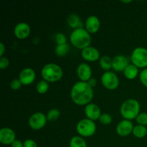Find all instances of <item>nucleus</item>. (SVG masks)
Segmentation results:
<instances>
[{
	"label": "nucleus",
	"instance_id": "1",
	"mask_svg": "<svg viewBox=\"0 0 147 147\" xmlns=\"http://www.w3.org/2000/svg\"><path fill=\"white\" fill-rule=\"evenodd\" d=\"M70 97L76 105L86 106L90 103L93 98V88L87 82H77L72 87Z\"/></svg>",
	"mask_w": 147,
	"mask_h": 147
},
{
	"label": "nucleus",
	"instance_id": "2",
	"mask_svg": "<svg viewBox=\"0 0 147 147\" xmlns=\"http://www.w3.org/2000/svg\"><path fill=\"white\" fill-rule=\"evenodd\" d=\"M71 44L78 49H83L89 47L91 43V36L90 33L84 28L76 29L71 32L70 36Z\"/></svg>",
	"mask_w": 147,
	"mask_h": 147
},
{
	"label": "nucleus",
	"instance_id": "3",
	"mask_svg": "<svg viewBox=\"0 0 147 147\" xmlns=\"http://www.w3.org/2000/svg\"><path fill=\"white\" fill-rule=\"evenodd\" d=\"M140 103L134 98H129L123 102L120 108V113L122 117L126 120L136 119L140 113Z\"/></svg>",
	"mask_w": 147,
	"mask_h": 147
},
{
	"label": "nucleus",
	"instance_id": "4",
	"mask_svg": "<svg viewBox=\"0 0 147 147\" xmlns=\"http://www.w3.org/2000/svg\"><path fill=\"white\" fill-rule=\"evenodd\" d=\"M41 75L43 80L48 83H55L62 78L63 70L60 66L55 63H48L42 68Z\"/></svg>",
	"mask_w": 147,
	"mask_h": 147
},
{
	"label": "nucleus",
	"instance_id": "5",
	"mask_svg": "<svg viewBox=\"0 0 147 147\" xmlns=\"http://www.w3.org/2000/svg\"><path fill=\"white\" fill-rule=\"evenodd\" d=\"M76 130L82 137H90L96 131V125L93 121L83 119L79 121L76 126Z\"/></svg>",
	"mask_w": 147,
	"mask_h": 147
},
{
	"label": "nucleus",
	"instance_id": "6",
	"mask_svg": "<svg viewBox=\"0 0 147 147\" xmlns=\"http://www.w3.org/2000/svg\"><path fill=\"white\" fill-rule=\"evenodd\" d=\"M132 64L139 68H146L147 67V49L138 47L133 50L131 55Z\"/></svg>",
	"mask_w": 147,
	"mask_h": 147
},
{
	"label": "nucleus",
	"instance_id": "7",
	"mask_svg": "<svg viewBox=\"0 0 147 147\" xmlns=\"http://www.w3.org/2000/svg\"><path fill=\"white\" fill-rule=\"evenodd\" d=\"M102 85L109 90H114L119 86L118 76L112 71L105 72L100 78Z\"/></svg>",
	"mask_w": 147,
	"mask_h": 147
},
{
	"label": "nucleus",
	"instance_id": "8",
	"mask_svg": "<svg viewBox=\"0 0 147 147\" xmlns=\"http://www.w3.org/2000/svg\"><path fill=\"white\" fill-rule=\"evenodd\" d=\"M47 116L41 112H37L31 115L28 121L30 127L33 130H40L42 129L47 123Z\"/></svg>",
	"mask_w": 147,
	"mask_h": 147
},
{
	"label": "nucleus",
	"instance_id": "9",
	"mask_svg": "<svg viewBox=\"0 0 147 147\" xmlns=\"http://www.w3.org/2000/svg\"><path fill=\"white\" fill-rule=\"evenodd\" d=\"M15 138V132L10 128L4 127L0 129V142L2 144H11L16 140Z\"/></svg>",
	"mask_w": 147,
	"mask_h": 147
},
{
	"label": "nucleus",
	"instance_id": "10",
	"mask_svg": "<svg viewBox=\"0 0 147 147\" xmlns=\"http://www.w3.org/2000/svg\"><path fill=\"white\" fill-rule=\"evenodd\" d=\"M36 78V73L31 67H26L20 72L19 75V79L22 84L24 86L30 85L34 82Z\"/></svg>",
	"mask_w": 147,
	"mask_h": 147
},
{
	"label": "nucleus",
	"instance_id": "11",
	"mask_svg": "<svg viewBox=\"0 0 147 147\" xmlns=\"http://www.w3.org/2000/svg\"><path fill=\"white\" fill-rule=\"evenodd\" d=\"M129 65V60L127 57L123 55H116L112 59V68L117 72L124 71L126 67Z\"/></svg>",
	"mask_w": 147,
	"mask_h": 147
},
{
	"label": "nucleus",
	"instance_id": "12",
	"mask_svg": "<svg viewBox=\"0 0 147 147\" xmlns=\"http://www.w3.org/2000/svg\"><path fill=\"white\" fill-rule=\"evenodd\" d=\"M134 127L133 123L131 121L124 119L119 122L116 126V132L121 136H129L133 131Z\"/></svg>",
	"mask_w": 147,
	"mask_h": 147
},
{
	"label": "nucleus",
	"instance_id": "13",
	"mask_svg": "<svg viewBox=\"0 0 147 147\" xmlns=\"http://www.w3.org/2000/svg\"><path fill=\"white\" fill-rule=\"evenodd\" d=\"M85 114L87 119L91 121H96L100 119L101 116V111L98 106L94 103H89L85 107Z\"/></svg>",
	"mask_w": 147,
	"mask_h": 147
},
{
	"label": "nucleus",
	"instance_id": "14",
	"mask_svg": "<svg viewBox=\"0 0 147 147\" xmlns=\"http://www.w3.org/2000/svg\"><path fill=\"white\" fill-rule=\"evenodd\" d=\"M77 75L80 81L88 82L92 76V69L87 63H80L77 68Z\"/></svg>",
	"mask_w": 147,
	"mask_h": 147
},
{
	"label": "nucleus",
	"instance_id": "15",
	"mask_svg": "<svg viewBox=\"0 0 147 147\" xmlns=\"http://www.w3.org/2000/svg\"><path fill=\"white\" fill-rule=\"evenodd\" d=\"M30 31H31V29L27 23L20 22L14 27V33L16 37L20 40H23L29 37Z\"/></svg>",
	"mask_w": 147,
	"mask_h": 147
},
{
	"label": "nucleus",
	"instance_id": "16",
	"mask_svg": "<svg viewBox=\"0 0 147 147\" xmlns=\"http://www.w3.org/2000/svg\"><path fill=\"white\" fill-rule=\"evenodd\" d=\"M81 56L84 60L89 62H95L100 58L98 50L92 46H89L82 50Z\"/></svg>",
	"mask_w": 147,
	"mask_h": 147
},
{
	"label": "nucleus",
	"instance_id": "17",
	"mask_svg": "<svg viewBox=\"0 0 147 147\" xmlns=\"http://www.w3.org/2000/svg\"><path fill=\"white\" fill-rule=\"evenodd\" d=\"M86 30L89 33H96L100 28V20L96 16L90 15L86 20Z\"/></svg>",
	"mask_w": 147,
	"mask_h": 147
},
{
	"label": "nucleus",
	"instance_id": "18",
	"mask_svg": "<svg viewBox=\"0 0 147 147\" xmlns=\"http://www.w3.org/2000/svg\"><path fill=\"white\" fill-rule=\"evenodd\" d=\"M139 73V69L133 64H129L123 71V75L129 80H133L136 78Z\"/></svg>",
	"mask_w": 147,
	"mask_h": 147
},
{
	"label": "nucleus",
	"instance_id": "19",
	"mask_svg": "<svg viewBox=\"0 0 147 147\" xmlns=\"http://www.w3.org/2000/svg\"><path fill=\"white\" fill-rule=\"evenodd\" d=\"M67 23L69 26L74 30L83 27V23L80 17L76 14H71L67 18Z\"/></svg>",
	"mask_w": 147,
	"mask_h": 147
},
{
	"label": "nucleus",
	"instance_id": "20",
	"mask_svg": "<svg viewBox=\"0 0 147 147\" xmlns=\"http://www.w3.org/2000/svg\"><path fill=\"white\" fill-rule=\"evenodd\" d=\"M69 147H88L86 140L80 136H75L69 142Z\"/></svg>",
	"mask_w": 147,
	"mask_h": 147
},
{
	"label": "nucleus",
	"instance_id": "21",
	"mask_svg": "<svg viewBox=\"0 0 147 147\" xmlns=\"http://www.w3.org/2000/svg\"><path fill=\"white\" fill-rule=\"evenodd\" d=\"M132 134L135 137L138 139H142L147 135V129L145 126L138 124L134 127Z\"/></svg>",
	"mask_w": 147,
	"mask_h": 147
},
{
	"label": "nucleus",
	"instance_id": "22",
	"mask_svg": "<svg viewBox=\"0 0 147 147\" xmlns=\"http://www.w3.org/2000/svg\"><path fill=\"white\" fill-rule=\"evenodd\" d=\"M99 63L103 70L110 71V69L112 68V59L108 55H103L99 60Z\"/></svg>",
	"mask_w": 147,
	"mask_h": 147
},
{
	"label": "nucleus",
	"instance_id": "23",
	"mask_svg": "<svg viewBox=\"0 0 147 147\" xmlns=\"http://www.w3.org/2000/svg\"><path fill=\"white\" fill-rule=\"evenodd\" d=\"M69 50H70V47L68 44L65 43L63 45H57L55 49V53L59 57H63L68 53Z\"/></svg>",
	"mask_w": 147,
	"mask_h": 147
},
{
	"label": "nucleus",
	"instance_id": "24",
	"mask_svg": "<svg viewBox=\"0 0 147 147\" xmlns=\"http://www.w3.org/2000/svg\"><path fill=\"white\" fill-rule=\"evenodd\" d=\"M49 83L46 80H40L36 85V90L40 94H45L48 91Z\"/></svg>",
	"mask_w": 147,
	"mask_h": 147
},
{
	"label": "nucleus",
	"instance_id": "25",
	"mask_svg": "<svg viewBox=\"0 0 147 147\" xmlns=\"http://www.w3.org/2000/svg\"><path fill=\"white\" fill-rule=\"evenodd\" d=\"M60 116V111L57 109H52L48 111L47 114V119L49 121H55L59 119Z\"/></svg>",
	"mask_w": 147,
	"mask_h": 147
},
{
	"label": "nucleus",
	"instance_id": "26",
	"mask_svg": "<svg viewBox=\"0 0 147 147\" xmlns=\"http://www.w3.org/2000/svg\"><path fill=\"white\" fill-rule=\"evenodd\" d=\"M136 121L139 125L146 126L147 125V113H140L136 119Z\"/></svg>",
	"mask_w": 147,
	"mask_h": 147
},
{
	"label": "nucleus",
	"instance_id": "27",
	"mask_svg": "<svg viewBox=\"0 0 147 147\" xmlns=\"http://www.w3.org/2000/svg\"><path fill=\"white\" fill-rule=\"evenodd\" d=\"M99 121H100V122L102 124H110L112 122V116L110 114H109V113H102L100 119H99Z\"/></svg>",
	"mask_w": 147,
	"mask_h": 147
},
{
	"label": "nucleus",
	"instance_id": "28",
	"mask_svg": "<svg viewBox=\"0 0 147 147\" xmlns=\"http://www.w3.org/2000/svg\"><path fill=\"white\" fill-rule=\"evenodd\" d=\"M55 42L57 45H63L67 43V38L63 33H57L55 35Z\"/></svg>",
	"mask_w": 147,
	"mask_h": 147
},
{
	"label": "nucleus",
	"instance_id": "29",
	"mask_svg": "<svg viewBox=\"0 0 147 147\" xmlns=\"http://www.w3.org/2000/svg\"><path fill=\"white\" fill-rule=\"evenodd\" d=\"M139 79L144 86L147 88V68H144L139 74Z\"/></svg>",
	"mask_w": 147,
	"mask_h": 147
},
{
	"label": "nucleus",
	"instance_id": "30",
	"mask_svg": "<svg viewBox=\"0 0 147 147\" xmlns=\"http://www.w3.org/2000/svg\"><path fill=\"white\" fill-rule=\"evenodd\" d=\"M22 83L20 80V79L14 78L10 83V88H11L12 90H18L21 88L22 86Z\"/></svg>",
	"mask_w": 147,
	"mask_h": 147
},
{
	"label": "nucleus",
	"instance_id": "31",
	"mask_svg": "<svg viewBox=\"0 0 147 147\" xmlns=\"http://www.w3.org/2000/svg\"><path fill=\"white\" fill-rule=\"evenodd\" d=\"M9 65V59L6 57H1L0 58V68L1 70H4L6 69Z\"/></svg>",
	"mask_w": 147,
	"mask_h": 147
},
{
	"label": "nucleus",
	"instance_id": "32",
	"mask_svg": "<svg viewBox=\"0 0 147 147\" xmlns=\"http://www.w3.org/2000/svg\"><path fill=\"white\" fill-rule=\"evenodd\" d=\"M24 147H37V144L32 139H27L24 142Z\"/></svg>",
	"mask_w": 147,
	"mask_h": 147
},
{
	"label": "nucleus",
	"instance_id": "33",
	"mask_svg": "<svg viewBox=\"0 0 147 147\" xmlns=\"http://www.w3.org/2000/svg\"><path fill=\"white\" fill-rule=\"evenodd\" d=\"M11 147H24V143H22L20 140L16 139V140L11 144Z\"/></svg>",
	"mask_w": 147,
	"mask_h": 147
},
{
	"label": "nucleus",
	"instance_id": "34",
	"mask_svg": "<svg viewBox=\"0 0 147 147\" xmlns=\"http://www.w3.org/2000/svg\"><path fill=\"white\" fill-rule=\"evenodd\" d=\"M87 83H88V85L90 87L93 88L96 86V84H97V80H96V79L94 78H91Z\"/></svg>",
	"mask_w": 147,
	"mask_h": 147
},
{
	"label": "nucleus",
	"instance_id": "35",
	"mask_svg": "<svg viewBox=\"0 0 147 147\" xmlns=\"http://www.w3.org/2000/svg\"><path fill=\"white\" fill-rule=\"evenodd\" d=\"M5 50H6V47L5 46H4V43L1 42L0 43V56H1V57H3V55H4Z\"/></svg>",
	"mask_w": 147,
	"mask_h": 147
}]
</instances>
